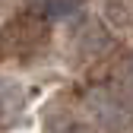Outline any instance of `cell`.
<instances>
[{"mask_svg":"<svg viewBox=\"0 0 133 133\" xmlns=\"http://www.w3.org/2000/svg\"><path fill=\"white\" fill-rule=\"evenodd\" d=\"M117 79H121V86L133 95V57L121 60V66H117Z\"/></svg>","mask_w":133,"mask_h":133,"instance_id":"cell-5","label":"cell"},{"mask_svg":"<svg viewBox=\"0 0 133 133\" xmlns=\"http://www.w3.org/2000/svg\"><path fill=\"white\" fill-rule=\"evenodd\" d=\"M86 114L105 133H127L133 130V102L114 89H92L86 95Z\"/></svg>","mask_w":133,"mask_h":133,"instance_id":"cell-1","label":"cell"},{"mask_svg":"<svg viewBox=\"0 0 133 133\" xmlns=\"http://www.w3.org/2000/svg\"><path fill=\"white\" fill-rule=\"evenodd\" d=\"M3 38H6V48L13 54H29L44 41V22L38 16H19L16 22H10Z\"/></svg>","mask_w":133,"mask_h":133,"instance_id":"cell-2","label":"cell"},{"mask_svg":"<svg viewBox=\"0 0 133 133\" xmlns=\"http://www.w3.org/2000/svg\"><path fill=\"white\" fill-rule=\"evenodd\" d=\"M105 10L114 25H133V0H108Z\"/></svg>","mask_w":133,"mask_h":133,"instance_id":"cell-4","label":"cell"},{"mask_svg":"<svg viewBox=\"0 0 133 133\" xmlns=\"http://www.w3.org/2000/svg\"><path fill=\"white\" fill-rule=\"evenodd\" d=\"M44 133H89V127L73 117L70 108H51L44 114Z\"/></svg>","mask_w":133,"mask_h":133,"instance_id":"cell-3","label":"cell"}]
</instances>
